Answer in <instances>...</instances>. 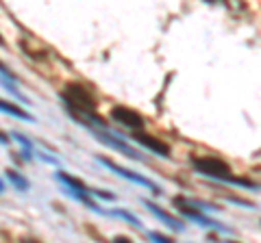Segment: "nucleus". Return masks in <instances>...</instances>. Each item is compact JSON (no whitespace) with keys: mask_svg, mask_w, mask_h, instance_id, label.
<instances>
[{"mask_svg":"<svg viewBox=\"0 0 261 243\" xmlns=\"http://www.w3.org/2000/svg\"><path fill=\"white\" fill-rule=\"evenodd\" d=\"M63 100L68 104L70 109H74L79 113H83V115L96 119L100 126H105V122L96 115V98L92 96L87 87L79 85V83H68L63 89Z\"/></svg>","mask_w":261,"mask_h":243,"instance_id":"nucleus-1","label":"nucleus"},{"mask_svg":"<svg viewBox=\"0 0 261 243\" xmlns=\"http://www.w3.org/2000/svg\"><path fill=\"white\" fill-rule=\"evenodd\" d=\"M192 167L196 172H200L202 176L209 178H218V180H228V183H240L244 187H255L248 180H238V178H231V167L224 159L218 157H200V159H192Z\"/></svg>","mask_w":261,"mask_h":243,"instance_id":"nucleus-2","label":"nucleus"},{"mask_svg":"<svg viewBox=\"0 0 261 243\" xmlns=\"http://www.w3.org/2000/svg\"><path fill=\"white\" fill-rule=\"evenodd\" d=\"M111 119L118 122V124H122V126H126V128H133L135 133L144 126L142 115L137 111H133L130 107H113L111 109Z\"/></svg>","mask_w":261,"mask_h":243,"instance_id":"nucleus-3","label":"nucleus"},{"mask_svg":"<svg viewBox=\"0 0 261 243\" xmlns=\"http://www.w3.org/2000/svg\"><path fill=\"white\" fill-rule=\"evenodd\" d=\"M133 139L140 143V145H144V148H148L150 152H154V155H159V157H170V145H168L166 141L157 139V137L137 131V133H133Z\"/></svg>","mask_w":261,"mask_h":243,"instance_id":"nucleus-4","label":"nucleus"},{"mask_svg":"<svg viewBox=\"0 0 261 243\" xmlns=\"http://www.w3.org/2000/svg\"><path fill=\"white\" fill-rule=\"evenodd\" d=\"M100 163L105 165V167H109L111 172H116V174H120L122 178H126V180H133V183H137V185H142V187H148V189H152V191H159L154 185L150 183V180H146V178H142L140 174H135V172H128V169H124V167H120V165H116V163H111V161H107L105 157H100L98 159Z\"/></svg>","mask_w":261,"mask_h":243,"instance_id":"nucleus-5","label":"nucleus"},{"mask_svg":"<svg viewBox=\"0 0 261 243\" xmlns=\"http://www.w3.org/2000/svg\"><path fill=\"white\" fill-rule=\"evenodd\" d=\"M57 178H59L61 183L68 185V187L74 191V196H76L81 202H85V204H92V202H89V198H87V187L79 180V178H72L70 174H65V172H59V174H57Z\"/></svg>","mask_w":261,"mask_h":243,"instance_id":"nucleus-6","label":"nucleus"},{"mask_svg":"<svg viewBox=\"0 0 261 243\" xmlns=\"http://www.w3.org/2000/svg\"><path fill=\"white\" fill-rule=\"evenodd\" d=\"M98 139H102V143H107V145H111V148H116V150H120V152H124V155H128V157H133V159H137L140 161L142 157L137 155V152L133 150V148H128V145H124L120 139H116V137H109V135H98Z\"/></svg>","mask_w":261,"mask_h":243,"instance_id":"nucleus-7","label":"nucleus"},{"mask_svg":"<svg viewBox=\"0 0 261 243\" xmlns=\"http://www.w3.org/2000/svg\"><path fill=\"white\" fill-rule=\"evenodd\" d=\"M144 204H146V206H148V208L152 210V213H154V215H157V217H159V220H161V222H166L168 226H172V228H174V230H183V224H181V222H178V220H176V217H172V215H168V213H163V210H161L159 206H154V204H152V202H148V200H144Z\"/></svg>","mask_w":261,"mask_h":243,"instance_id":"nucleus-8","label":"nucleus"},{"mask_svg":"<svg viewBox=\"0 0 261 243\" xmlns=\"http://www.w3.org/2000/svg\"><path fill=\"white\" fill-rule=\"evenodd\" d=\"M0 111L3 113H11V115H15V117H20V119H27V122H33V115L31 113H27L24 109H20V107H15L13 102H7V100H0Z\"/></svg>","mask_w":261,"mask_h":243,"instance_id":"nucleus-9","label":"nucleus"},{"mask_svg":"<svg viewBox=\"0 0 261 243\" xmlns=\"http://www.w3.org/2000/svg\"><path fill=\"white\" fill-rule=\"evenodd\" d=\"M7 176H9V180H11L18 189H27V187H29V183H27V180H22L20 174H18V172H13V169H7Z\"/></svg>","mask_w":261,"mask_h":243,"instance_id":"nucleus-10","label":"nucleus"},{"mask_svg":"<svg viewBox=\"0 0 261 243\" xmlns=\"http://www.w3.org/2000/svg\"><path fill=\"white\" fill-rule=\"evenodd\" d=\"M116 213H118L120 217H124V220H126V222H130V224H135V226H140V220H135V217H133V215H128V213H124V210H122V208H118V210H116Z\"/></svg>","mask_w":261,"mask_h":243,"instance_id":"nucleus-11","label":"nucleus"},{"mask_svg":"<svg viewBox=\"0 0 261 243\" xmlns=\"http://www.w3.org/2000/svg\"><path fill=\"white\" fill-rule=\"evenodd\" d=\"M150 239H152V241H157V243H172L170 239H166L163 234H157V232H150Z\"/></svg>","mask_w":261,"mask_h":243,"instance_id":"nucleus-12","label":"nucleus"},{"mask_svg":"<svg viewBox=\"0 0 261 243\" xmlns=\"http://www.w3.org/2000/svg\"><path fill=\"white\" fill-rule=\"evenodd\" d=\"M0 74L9 76V78H15V74H13V72H11L9 68H7V66H5V63H3V61H0Z\"/></svg>","mask_w":261,"mask_h":243,"instance_id":"nucleus-13","label":"nucleus"},{"mask_svg":"<svg viewBox=\"0 0 261 243\" xmlns=\"http://www.w3.org/2000/svg\"><path fill=\"white\" fill-rule=\"evenodd\" d=\"M94 196H100V198H105V200H113V196L111 193H107V191H92Z\"/></svg>","mask_w":261,"mask_h":243,"instance_id":"nucleus-14","label":"nucleus"},{"mask_svg":"<svg viewBox=\"0 0 261 243\" xmlns=\"http://www.w3.org/2000/svg\"><path fill=\"white\" fill-rule=\"evenodd\" d=\"M113 243H133V241L126 239V237H116V239H113Z\"/></svg>","mask_w":261,"mask_h":243,"instance_id":"nucleus-15","label":"nucleus"},{"mask_svg":"<svg viewBox=\"0 0 261 243\" xmlns=\"http://www.w3.org/2000/svg\"><path fill=\"white\" fill-rule=\"evenodd\" d=\"M22 243H39V241H37V239H24Z\"/></svg>","mask_w":261,"mask_h":243,"instance_id":"nucleus-16","label":"nucleus"},{"mask_svg":"<svg viewBox=\"0 0 261 243\" xmlns=\"http://www.w3.org/2000/svg\"><path fill=\"white\" fill-rule=\"evenodd\" d=\"M0 191H3V183H0Z\"/></svg>","mask_w":261,"mask_h":243,"instance_id":"nucleus-17","label":"nucleus"}]
</instances>
